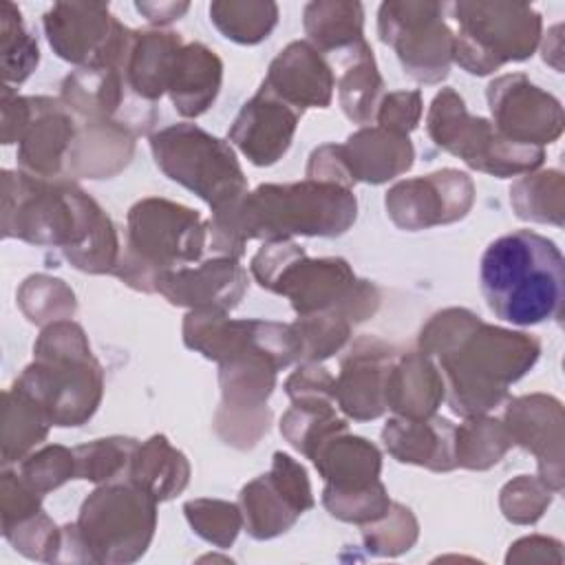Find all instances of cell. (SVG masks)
I'll list each match as a JSON object with an SVG mask.
<instances>
[{"label": "cell", "mask_w": 565, "mask_h": 565, "mask_svg": "<svg viewBox=\"0 0 565 565\" xmlns=\"http://www.w3.org/2000/svg\"><path fill=\"white\" fill-rule=\"evenodd\" d=\"M479 282L497 318L519 327L541 324L556 318L563 307V254L554 241L516 230L486 247Z\"/></svg>", "instance_id": "6da1fadb"}, {"label": "cell", "mask_w": 565, "mask_h": 565, "mask_svg": "<svg viewBox=\"0 0 565 565\" xmlns=\"http://www.w3.org/2000/svg\"><path fill=\"white\" fill-rule=\"evenodd\" d=\"M455 18L461 24L459 35L452 40L457 60L470 73H490L505 60H523L527 57L521 49H516L508 38L519 44L534 49V42L521 40L532 38L539 40V13L527 4H510V2H457L452 4Z\"/></svg>", "instance_id": "7a4b0ae2"}, {"label": "cell", "mask_w": 565, "mask_h": 565, "mask_svg": "<svg viewBox=\"0 0 565 565\" xmlns=\"http://www.w3.org/2000/svg\"><path fill=\"white\" fill-rule=\"evenodd\" d=\"M152 148L157 163L170 174V179L181 181L190 190L199 192L210 205L218 210L221 201L227 199L223 188L210 177V172L238 192L243 188V174L234 161V154L214 137L196 128H172L152 137Z\"/></svg>", "instance_id": "3957f363"}, {"label": "cell", "mask_w": 565, "mask_h": 565, "mask_svg": "<svg viewBox=\"0 0 565 565\" xmlns=\"http://www.w3.org/2000/svg\"><path fill=\"white\" fill-rule=\"evenodd\" d=\"M267 4L269 2H214L210 4V15L225 33V38L252 44L267 38L271 26L276 24V18L249 20L263 13Z\"/></svg>", "instance_id": "277c9868"}, {"label": "cell", "mask_w": 565, "mask_h": 565, "mask_svg": "<svg viewBox=\"0 0 565 565\" xmlns=\"http://www.w3.org/2000/svg\"><path fill=\"white\" fill-rule=\"evenodd\" d=\"M305 26L311 33L316 42H322L324 46L349 42L342 33H349V38L360 40V26H362V7L358 2H347L340 20H324L320 18L311 4L305 9Z\"/></svg>", "instance_id": "5b68a950"}, {"label": "cell", "mask_w": 565, "mask_h": 565, "mask_svg": "<svg viewBox=\"0 0 565 565\" xmlns=\"http://www.w3.org/2000/svg\"><path fill=\"white\" fill-rule=\"evenodd\" d=\"M137 9L141 11V13H146L148 15V20H152V22H159V20H174V18H179V13H183L185 9H188V4H137Z\"/></svg>", "instance_id": "8992f818"}]
</instances>
